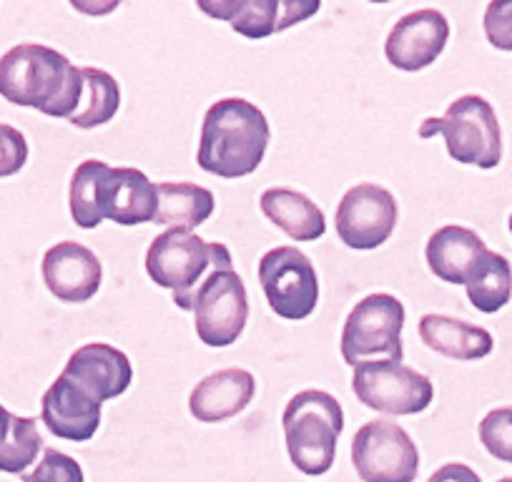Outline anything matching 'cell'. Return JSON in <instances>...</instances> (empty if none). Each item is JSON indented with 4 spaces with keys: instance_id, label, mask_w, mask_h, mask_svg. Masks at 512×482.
Returning a JSON list of instances; mask_svg holds the SVG:
<instances>
[{
    "instance_id": "cell-1",
    "label": "cell",
    "mask_w": 512,
    "mask_h": 482,
    "mask_svg": "<svg viewBox=\"0 0 512 482\" xmlns=\"http://www.w3.org/2000/svg\"><path fill=\"white\" fill-rule=\"evenodd\" d=\"M68 201L81 229H96L103 219L136 226L156 219L159 191L144 171L111 169L103 161L88 159L73 171Z\"/></svg>"
},
{
    "instance_id": "cell-2",
    "label": "cell",
    "mask_w": 512,
    "mask_h": 482,
    "mask_svg": "<svg viewBox=\"0 0 512 482\" xmlns=\"http://www.w3.org/2000/svg\"><path fill=\"white\" fill-rule=\"evenodd\" d=\"M0 96L51 118H71L83 96L81 68L56 48L21 43L0 58Z\"/></svg>"
},
{
    "instance_id": "cell-3",
    "label": "cell",
    "mask_w": 512,
    "mask_h": 482,
    "mask_svg": "<svg viewBox=\"0 0 512 482\" xmlns=\"http://www.w3.org/2000/svg\"><path fill=\"white\" fill-rule=\"evenodd\" d=\"M269 121L246 98H221L206 111L199 166L221 179H241L259 169L269 146Z\"/></svg>"
},
{
    "instance_id": "cell-4",
    "label": "cell",
    "mask_w": 512,
    "mask_h": 482,
    "mask_svg": "<svg viewBox=\"0 0 512 482\" xmlns=\"http://www.w3.org/2000/svg\"><path fill=\"white\" fill-rule=\"evenodd\" d=\"M216 269H231V254L219 241H206L194 231L169 229L151 241L146 272L159 287L171 289L174 304L184 312L194 309L201 284Z\"/></svg>"
},
{
    "instance_id": "cell-5",
    "label": "cell",
    "mask_w": 512,
    "mask_h": 482,
    "mask_svg": "<svg viewBox=\"0 0 512 482\" xmlns=\"http://www.w3.org/2000/svg\"><path fill=\"white\" fill-rule=\"evenodd\" d=\"M287 450L304 475H324L337 457V440L344 430V412L337 397L322 390H304L289 400L282 417Z\"/></svg>"
},
{
    "instance_id": "cell-6",
    "label": "cell",
    "mask_w": 512,
    "mask_h": 482,
    "mask_svg": "<svg viewBox=\"0 0 512 482\" xmlns=\"http://www.w3.org/2000/svg\"><path fill=\"white\" fill-rule=\"evenodd\" d=\"M440 134L447 144V154L460 164L495 169L502 161V131L495 108L477 93H467L452 101L442 118H425L420 139Z\"/></svg>"
},
{
    "instance_id": "cell-7",
    "label": "cell",
    "mask_w": 512,
    "mask_h": 482,
    "mask_svg": "<svg viewBox=\"0 0 512 482\" xmlns=\"http://www.w3.org/2000/svg\"><path fill=\"white\" fill-rule=\"evenodd\" d=\"M402 327L405 307L392 294H369L349 312L342 329V357L347 365L357 367L374 357L402 362Z\"/></svg>"
},
{
    "instance_id": "cell-8",
    "label": "cell",
    "mask_w": 512,
    "mask_h": 482,
    "mask_svg": "<svg viewBox=\"0 0 512 482\" xmlns=\"http://www.w3.org/2000/svg\"><path fill=\"white\" fill-rule=\"evenodd\" d=\"M352 390L364 407L384 415H417L425 412L435 397L430 377L395 359L359 362L354 367Z\"/></svg>"
},
{
    "instance_id": "cell-9",
    "label": "cell",
    "mask_w": 512,
    "mask_h": 482,
    "mask_svg": "<svg viewBox=\"0 0 512 482\" xmlns=\"http://www.w3.org/2000/svg\"><path fill=\"white\" fill-rule=\"evenodd\" d=\"M352 462L362 482H415L420 452L397 422L374 420L357 430Z\"/></svg>"
},
{
    "instance_id": "cell-10",
    "label": "cell",
    "mask_w": 512,
    "mask_h": 482,
    "mask_svg": "<svg viewBox=\"0 0 512 482\" xmlns=\"http://www.w3.org/2000/svg\"><path fill=\"white\" fill-rule=\"evenodd\" d=\"M259 282L269 307L282 319L299 322L317 309V269L297 247H277L264 254L259 262Z\"/></svg>"
},
{
    "instance_id": "cell-11",
    "label": "cell",
    "mask_w": 512,
    "mask_h": 482,
    "mask_svg": "<svg viewBox=\"0 0 512 482\" xmlns=\"http://www.w3.org/2000/svg\"><path fill=\"white\" fill-rule=\"evenodd\" d=\"M196 334L206 347H229L241 337L249 319L246 287L234 269H216L194 297Z\"/></svg>"
},
{
    "instance_id": "cell-12",
    "label": "cell",
    "mask_w": 512,
    "mask_h": 482,
    "mask_svg": "<svg viewBox=\"0 0 512 482\" xmlns=\"http://www.w3.org/2000/svg\"><path fill=\"white\" fill-rule=\"evenodd\" d=\"M337 236L349 249L369 252L390 239L397 224V201L377 184H357L337 206Z\"/></svg>"
},
{
    "instance_id": "cell-13",
    "label": "cell",
    "mask_w": 512,
    "mask_h": 482,
    "mask_svg": "<svg viewBox=\"0 0 512 482\" xmlns=\"http://www.w3.org/2000/svg\"><path fill=\"white\" fill-rule=\"evenodd\" d=\"M196 6L211 18L229 23L239 36L262 41L307 21L322 8V3L304 0H199Z\"/></svg>"
},
{
    "instance_id": "cell-14",
    "label": "cell",
    "mask_w": 512,
    "mask_h": 482,
    "mask_svg": "<svg viewBox=\"0 0 512 482\" xmlns=\"http://www.w3.org/2000/svg\"><path fill=\"white\" fill-rule=\"evenodd\" d=\"M450 23L435 8H422L400 18L384 41V56L395 68L407 73L432 66L445 51Z\"/></svg>"
},
{
    "instance_id": "cell-15",
    "label": "cell",
    "mask_w": 512,
    "mask_h": 482,
    "mask_svg": "<svg viewBox=\"0 0 512 482\" xmlns=\"http://www.w3.org/2000/svg\"><path fill=\"white\" fill-rule=\"evenodd\" d=\"M43 282L66 304H83L101 289L103 267L96 254L78 241H58L43 257Z\"/></svg>"
},
{
    "instance_id": "cell-16",
    "label": "cell",
    "mask_w": 512,
    "mask_h": 482,
    "mask_svg": "<svg viewBox=\"0 0 512 482\" xmlns=\"http://www.w3.org/2000/svg\"><path fill=\"white\" fill-rule=\"evenodd\" d=\"M61 375L76 382L96 402H106L123 395L131 387L134 367H131V362H128L121 349L111 347V344L93 342L83 344L71 354Z\"/></svg>"
},
{
    "instance_id": "cell-17",
    "label": "cell",
    "mask_w": 512,
    "mask_h": 482,
    "mask_svg": "<svg viewBox=\"0 0 512 482\" xmlns=\"http://www.w3.org/2000/svg\"><path fill=\"white\" fill-rule=\"evenodd\" d=\"M41 420L61 440L88 442L101 425V402L61 375L43 395Z\"/></svg>"
},
{
    "instance_id": "cell-18",
    "label": "cell",
    "mask_w": 512,
    "mask_h": 482,
    "mask_svg": "<svg viewBox=\"0 0 512 482\" xmlns=\"http://www.w3.org/2000/svg\"><path fill=\"white\" fill-rule=\"evenodd\" d=\"M256 380L251 372L229 367L204 377L189 397L191 415L199 422H224L236 417L254 400Z\"/></svg>"
},
{
    "instance_id": "cell-19",
    "label": "cell",
    "mask_w": 512,
    "mask_h": 482,
    "mask_svg": "<svg viewBox=\"0 0 512 482\" xmlns=\"http://www.w3.org/2000/svg\"><path fill=\"white\" fill-rule=\"evenodd\" d=\"M485 252V241L475 231L450 224L430 236L425 257L437 279L447 284H465Z\"/></svg>"
},
{
    "instance_id": "cell-20",
    "label": "cell",
    "mask_w": 512,
    "mask_h": 482,
    "mask_svg": "<svg viewBox=\"0 0 512 482\" xmlns=\"http://www.w3.org/2000/svg\"><path fill=\"white\" fill-rule=\"evenodd\" d=\"M420 339L442 357L472 362L492 352L495 342L487 329L445 314H425L420 319Z\"/></svg>"
},
{
    "instance_id": "cell-21",
    "label": "cell",
    "mask_w": 512,
    "mask_h": 482,
    "mask_svg": "<svg viewBox=\"0 0 512 482\" xmlns=\"http://www.w3.org/2000/svg\"><path fill=\"white\" fill-rule=\"evenodd\" d=\"M264 216L294 241H317L327 231L322 209L307 194L294 189H267L259 199Z\"/></svg>"
},
{
    "instance_id": "cell-22",
    "label": "cell",
    "mask_w": 512,
    "mask_h": 482,
    "mask_svg": "<svg viewBox=\"0 0 512 482\" xmlns=\"http://www.w3.org/2000/svg\"><path fill=\"white\" fill-rule=\"evenodd\" d=\"M156 191H159V209L154 224L194 231L214 214V194L204 186L176 181V184H159Z\"/></svg>"
},
{
    "instance_id": "cell-23",
    "label": "cell",
    "mask_w": 512,
    "mask_h": 482,
    "mask_svg": "<svg viewBox=\"0 0 512 482\" xmlns=\"http://www.w3.org/2000/svg\"><path fill=\"white\" fill-rule=\"evenodd\" d=\"M472 307L495 314L512 297V267L502 254L487 249L465 282Z\"/></svg>"
},
{
    "instance_id": "cell-24",
    "label": "cell",
    "mask_w": 512,
    "mask_h": 482,
    "mask_svg": "<svg viewBox=\"0 0 512 482\" xmlns=\"http://www.w3.org/2000/svg\"><path fill=\"white\" fill-rule=\"evenodd\" d=\"M43 447V437L33 417H18L0 405V472L21 475L33 465Z\"/></svg>"
},
{
    "instance_id": "cell-25",
    "label": "cell",
    "mask_w": 512,
    "mask_h": 482,
    "mask_svg": "<svg viewBox=\"0 0 512 482\" xmlns=\"http://www.w3.org/2000/svg\"><path fill=\"white\" fill-rule=\"evenodd\" d=\"M83 96L78 111L71 116V124L78 129H96L108 124L121 106V88L111 73L101 68H81Z\"/></svg>"
},
{
    "instance_id": "cell-26",
    "label": "cell",
    "mask_w": 512,
    "mask_h": 482,
    "mask_svg": "<svg viewBox=\"0 0 512 482\" xmlns=\"http://www.w3.org/2000/svg\"><path fill=\"white\" fill-rule=\"evenodd\" d=\"M480 442L495 460L512 465V407H497L482 417Z\"/></svg>"
},
{
    "instance_id": "cell-27",
    "label": "cell",
    "mask_w": 512,
    "mask_h": 482,
    "mask_svg": "<svg viewBox=\"0 0 512 482\" xmlns=\"http://www.w3.org/2000/svg\"><path fill=\"white\" fill-rule=\"evenodd\" d=\"M23 482H86V477H83L81 465L73 457L48 447L36 470L23 475Z\"/></svg>"
},
{
    "instance_id": "cell-28",
    "label": "cell",
    "mask_w": 512,
    "mask_h": 482,
    "mask_svg": "<svg viewBox=\"0 0 512 482\" xmlns=\"http://www.w3.org/2000/svg\"><path fill=\"white\" fill-rule=\"evenodd\" d=\"M485 36L490 46L512 51V0H495L485 11Z\"/></svg>"
},
{
    "instance_id": "cell-29",
    "label": "cell",
    "mask_w": 512,
    "mask_h": 482,
    "mask_svg": "<svg viewBox=\"0 0 512 482\" xmlns=\"http://www.w3.org/2000/svg\"><path fill=\"white\" fill-rule=\"evenodd\" d=\"M28 161V141L18 129L0 124V179L16 176Z\"/></svg>"
},
{
    "instance_id": "cell-30",
    "label": "cell",
    "mask_w": 512,
    "mask_h": 482,
    "mask_svg": "<svg viewBox=\"0 0 512 482\" xmlns=\"http://www.w3.org/2000/svg\"><path fill=\"white\" fill-rule=\"evenodd\" d=\"M427 482H482L472 467L462 465V462H450V465H442L440 470L432 472V477Z\"/></svg>"
},
{
    "instance_id": "cell-31",
    "label": "cell",
    "mask_w": 512,
    "mask_h": 482,
    "mask_svg": "<svg viewBox=\"0 0 512 482\" xmlns=\"http://www.w3.org/2000/svg\"><path fill=\"white\" fill-rule=\"evenodd\" d=\"M497 482H512V477H502V480H497Z\"/></svg>"
},
{
    "instance_id": "cell-32",
    "label": "cell",
    "mask_w": 512,
    "mask_h": 482,
    "mask_svg": "<svg viewBox=\"0 0 512 482\" xmlns=\"http://www.w3.org/2000/svg\"><path fill=\"white\" fill-rule=\"evenodd\" d=\"M507 224H510V231H512V216H510V221H507Z\"/></svg>"
}]
</instances>
